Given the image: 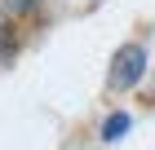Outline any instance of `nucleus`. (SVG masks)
<instances>
[{"mask_svg":"<svg viewBox=\"0 0 155 150\" xmlns=\"http://www.w3.org/2000/svg\"><path fill=\"white\" fill-rule=\"evenodd\" d=\"M142 75H146V49L137 40L120 44L115 58H111V71H107V88L111 93H129V88L142 84Z\"/></svg>","mask_w":155,"mask_h":150,"instance_id":"f257e3e1","label":"nucleus"},{"mask_svg":"<svg viewBox=\"0 0 155 150\" xmlns=\"http://www.w3.org/2000/svg\"><path fill=\"white\" fill-rule=\"evenodd\" d=\"M18 53V35H13V27H9V13L0 9V66Z\"/></svg>","mask_w":155,"mask_h":150,"instance_id":"f03ea898","label":"nucleus"},{"mask_svg":"<svg viewBox=\"0 0 155 150\" xmlns=\"http://www.w3.org/2000/svg\"><path fill=\"white\" fill-rule=\"evenodd\" d=\"M129 128H133V119L124 115V110H115V115H107V124H102V137H107V141H120Z\"/></svg>","mask_w":155,"mask_h":150,"instance_id":"7ed1b4c3","label":"nucleus"},{"mask_svg":"<svg viewBox=\"0 0 155 150\" xmlns=\"http://www.w3.org/2000/svg\"><path fill=\"white\" fill-rule=\"evenodd\" d=\"M45 0H0V9L9 13V18H22V13H36Z\"/></svg>","mask_w":155,"mask_h":150,"instance_id":"20e7f679","label":"nucleus"}]
</instances>
